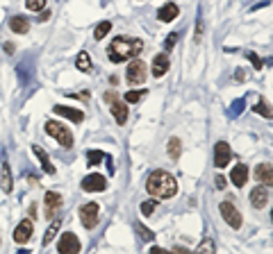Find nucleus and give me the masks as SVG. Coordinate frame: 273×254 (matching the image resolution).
Returning a JSON list of instances; mask_svg holds the SVG:
<instances>
[{"instance_id":"24","label":"nucleus","mask_w":273,"mask_h":254,"mask_svg":"<svg viewBox=\"0 0 273 254\" xmlns=\"http://www.w3.org/2000/svg\"><path fill=\"white\" fill-rule=\"evenodd\" d=\"M180 154H182V143H180V139H168V157L171 159H180Z\"/></svg>"},{"instance_id":"10","label":"nucleus","mask_w":273,"mask_h":254,"mask_svg":"<svg viewBox=\"0 0 273 254\" xmlns=\"http://www.w3.org/2000/svg\"><path fill=\"white\" fill-rule=\"evenodd\" d=\"M230 159H232V150H230V145L225 143V141H219V143L214 145V166L216 168H225L230 163Z\"/></svg>"},{"instance_id":"31","label":"nucleus","mask_w":273,"mask_h":254,"mask_svg":"<svg viewBox=\"0 0 273 254\" xmlns=\"http://www.w3.org/2000/svg\"><path fill=\"white\" fill-rule=\"evenodd\" d=\"M255 111H257L260 116H264V118H271V109H269V105H266L264 100L257 102V105H255Z\"/></svg>"},{"instance_id":"16","label":"nucleus","mask_w":273,"mask_h":254,"mask_svg":"<svg viewBox=\"0 0 273 254\" xmlns=\"http://www.w3.org/2000/svg\"><path fill=\"white\" fill-rule=\"evenodd\" d=\"M44 200H46V216H48V218H55L57 209L62 206V195H59V193H55V191H48Z\"/></svg>"},{"instance_id":"29","label":"nucleus","mask_w":273,"mask_h":254,"mask_svg":"<svg viewBox=\"0 0 273 254\" xmlns=\"http://www.w3.org/2000/svg\"><path fill=\"white\" fill-rule=\"evenodd\" d=\"M25 7L30 12H41V9H46V0H25Z\"/></svg>"},{"instance_id":"25","label":"nucleus","mask_w":273,"mask_h":254,"mask_svg":"<svg viewBox=\"0 0 273 254\" xmlns=\"http://www.w3.org/2000/svg\"><path fill=\"white\" fill-rule=\"evenodd\" d=\"M110 30H112V23H110V21H103L100 25L96 27V32H93V39H98V41L105 39V36L110 34Z\"/></svg>"},{"instance_id":"33","label":"nucleus","mask_w":273,"mask_h":254,"mask_svg":"<svg viewBox=\"0 0 273 254\" xmlns=\"http://www.w3.org/2000/svg\"><path fill=\"white\" fill-rule=\"evenodd\" d=\"M246 57H248V59H251V62H253V66H255V68H257V70H260V68H262V59H260V57H257V55H255V53H246Z\"/></svg>"},{"instance_id":"15","label":"nucleus","mask_w":273,"mask_h":254,"mask_svg":"<svg viewBox=\"0 0 273 254\" xmlns=\"http://www.w3.org/2000/svg\"><path fill=\"white\" fill-rule=\"evenodd\" d=\"M168 66H171V59H168L166 53L155 55V59H153V75H155V77H164V75L168 73Z\"/></svg>"},{"instance_id":"4","label":"nucleus","mask_w":273,"mask_h":254,"mask_svg":"<svg viewBox=\"0 0 273 254\" xmlns=\"http://www.w3.org/2000/svg\"><path fill=\"white\" fill-rule=\"evenodd\" d=\"M105 102L110 105V111H112V116L116 118V123L125 125V120H128V105H125L123 100H119V96H116L114 91L105 93Z\"/></svg>"},{"instance_id":"8","label":"nucleus","mask_w":273,"mask_h":254,"mask_svg":"<svg viewBox=\"0 0 273 254\" xmlns=\"http://www.w3.org/2000/svg\"><path fill=\"white\" fill-rule=\"evenodd\" d=\"M105 189H107V180L100 173H91V175H87L82 180V191H87V193H100Z\"/></svg>"},{"instance_id":"17","label":"nucleus","mask_w":273,"mask_h":254,"mask_svg":"<svg viewBox=\"0 0 273 254\" xmlns=\"http://www.w3.org/2000/svg\"><path fill=\"white\" fill-rule=\"evenodd\" d=\"M32 152L37 154V159H39V163H41V168H44L48 175H55V166L50 163V157L44 152V148L41 145H32Z\"/></svg>"},{"instance_id":"1","label":"nucleus","mask_w":273,"mask_h":254,"mask_svg":"<svg viewBox=\"0 0 273 254\" xmlns=\"http://www.w3.org/2000/svg\"><path fill=\"white\" fill-rule=\"evenodd\" d=\"M146 191L157 200H168L178 195V180L166 171H153L146 180Z\"/></svg>"},{"instance_id":"35","label":"nucleus","mask_w":273,"mask_h":254,"mask_svg":"<svg viewBox=\"0 0 273 254\" xmlns=\"http://www.w3.org/2000/svg\"><path fill=\"white\" fill-rule=\"evenodd\" d=\"M214 182H216V189H225V177H221V175H219Z\"/></svg>"},{"instance_id":"9","label":"nucleus","mask_w":273,"mask_h":254,"mask_svg":"<svg viewBox=\"0 0 273 254\" xmlns=\"http://www.w3.org/2000/svg\"><path fill=\"white\" fill-rule=\"evenodd\" d=\"M59 254H78L80 252V238L73 232H66L59 236V245H57Z\"/></svg>"},{"instance_id":"14","label":"nucleus","mask_w":273,"mask_h":254,"mask_svg":"<svg viewBox=\"0 0 273 254\" xmlns=\"http://www.w3.org/2000/svg\"><path fill=\"white\" fill-rule=\"evenodd\" d=\"M230 182H232L237 189L246 186V182H248V168H246V163H237V166H232V171H230Z\"/></svg>"},{"instance_id":"2","label":"nucleus","mask_w":273,"mask_h":254,"mask_svg":"<svg viewBox=\"0 0 273 254\" xmlns=\"http://www.w3.org/2000/svg\"><path fill=\"white\" fill-rule=\"evenodd\" d=\"M144 50V41L141 39H132V36H116L114 41L107 48V57L112 64H123L128 59L136 57V55Z\"/></svg>"},{"instance_id":"19","label":"nucleus","mask_w":273,"mask_h":254,"mask_svg":"<svg viewBox=\"0 0 273 254\" xmlns=\"http://www.w3.org/2000/svg\"><path fill=\"white\" fill-rule=\"evenodd\" d=\"M255 175H257V182H262V186H266V189L273 184L271 163H260V166H257V171H255Z\"/></svg>"},{"instance_id":"37","label":"nucleus","mask_w":273,"mask_h":254,"mask_svg":"<svg viewBox=\"0 0 273 254\" xmlns=\"http://www.w3.org/2000/svg\"><path fill=\"white\" fill-rule=\"evenodd\" d=\"M173 254H191V252L185 250V247H176V250H173Z\"/></svg>"},{"instance_id":"6","label":"nucleus","mask_w":273,"mask_h":254,"mask_svg":"<svg viewBox=\"0 0 273 254\" xmlns=\"http://www.w3.org/2000/svg\"><path fill=\"white\" fill-rule=\"evenodd\" d=\"M128 82L132 84V87H136V84H144L146 82V64H144V59H132L130 62V66H128Z\"/></svg>"},{"instance_id":"5","label":"nucleus","mask_w":273,"mask_h":254,"mask_svg":"<svg viewBox=\"0 0 273 254\" xmlns=\"http://www.w3.org/2000/svg\"><path fill=\"white\" fill-rule=\"evenodd\" d=\"M100 220V206L96 202H87V204L80 206V223L84 225L87 229H93Z\"/></svg>"},{"instance_id":"12","label":"nucleus","mask_w":273,"mask_h":254,"mask_svg":"<svg viewBox=\"0 0 273 254\" xmlns=\"http://www.w3.org/2000/svg\"><path fill=\"white\" fill-rule=\"evenodd\" d=\"M32 232H35L32 220H23V223H18V227L14 229V241L16 243H27L32 238Z\"/></svg>"},{"instance_id":"34","label":"nucleus","mask_w":273,"mask_h":254,"mask_svg":"<svg viewBox=\"0 0 273 254\" xmlns=\"http://www.w3.org/2000/svg\"><path fill=\"white\" fill-rule=\"evenodd\" d=\"M176 44H178V34H176V32H173V34H168V39H166V44H164V48H166V50H171Z\"/></svg>"},{"instance_id":"36","label":"nucleus","mask_w":273,"mask_h":254,"mask_svg":"<svg viewBox=\"0 0 273 254\" xmlns=\"http://www.w3.org/2000/svg\"><path fill=\"white\" fill-rule=\"evenodd\" d=\"M150 254H173V252L164 250V247H153V250H150Z\"/></svg>"},{"instance_id":"26","label":"nucleus","mask_w":273,"mask_h":254,"mask_svg":"<svg viewBox=\"0 0 273 254\" xmlns=\"http://www.w3.org/2000/svg\"><path fill=\"white\" fill-rule=\"evenodd\" d=\"M103 159H105V152H100V150H89V154H87L89 166H100Z\"/></svg>"},{"instance_id":"32","label":"nucleus","mask_w":273,"mask_h":254,"mask_svg":"<svg viewBox=\"0 0 273 254\" xmlns=\"http://www.w3.org/2000/svg\"><path fill=\"white\" fill-rule=\"evenodd\" d=\"M155 204H157V202L155 200H148V202H144V204H141V214L144 216H150L155 211Z\"/></svg>"},{"instance_id":"21","label":"nucleus","mask_w":273,"mask_h":254,"mask_svg":"<svg viewBox=\"0 0 273 254\" xmlns=\"http://www.w3.org/2000/svg\"><path fill=\"white\" fill-rule=\"evenodd\" d=\"M9 30L16 32V34H25L30 30V23H27L25 16H14V18H9Z\"/></svg>"},{"instance_id":"3","label":"nucleus","mask_w":273,"mask_h":254,"mask_svg":"<svg viewBox=\"0 0 273 254\" xmlns=\"http://www.w3.org/2000/svg\"><path fill=\"white\" fill-rule=\"evenodd\" d=\"M46 134L55 136L62 148H73V134L69 132V127H64L57 120H46Z\"/></svg>"},{"instance_id":"38","label":"nucleus","mask_w":273,"mask_h":254,"mask_svg":"<svg viewBox=\"0 0 273 254\" xmlns=\"http://www.w3.org/2000/svg\"><path fill=\"white\" fill-rule=\"evenodd\" d=\"M16 254H30V252H27V250H18Z\"/></svg>"},{"instance_id":"13","label":"nucleus","mask_w":273,"mask_h":254,"mask_svg":"<svg viewBox=\"0 0 273 254\" xmlns=\"http://www.w3.org/2000/svg\"><path fill=\"white\" fill-rule=\"evenodd\" d=\"M53 111H55L57 116H62V118L73 120V123H82V120H84V111H82V109H73V107L57 105V107H53Z\"/></svg>"},{"instance_id":"20","label":"nucleus","mask_w":273,"mask_h":254,"mask_svg":"<svg viewBox=\"0 0 273 254\" xmlns=\"http://www.w3.org/2000/svg\"><path fill=\"white\" fill-rule=\"evenodd\" d=\"M12 186H14V182H12V173H9V163L3 161L0 163V189L5 193H9Z\"/></svg>"},{"instance_id":"28","label":"nucleus","mask_w":273,"mask_h":254,"mask_svg":"<svg viewBox=\"0 0 273 254\" xmlns=\"http://www.w3.org/2000/svg\"><path fill=\"white\" fill-rule=\"evenodd\" d=\"M146 98V91H128L125 93V105L128 102H141Z\"/></svg>"},{"instance_id":"22","label":"nucleus","mask_w":273,"mask_h":254,"mask_svg":"<svg viewBox=\"0 0 273 254\" xmlns=\"http://www.w3.org/2000/svg\"><path fill=\"white\" fill-rule=\"evenodd\" d=\"M75 68L82 70V73H89L91 70V57H89V53H80L78 57H75Z\"/></svg>"},{"instance_id":"23","label":"nucleus","mask_w":273,"mask_h":254,"mask_svg":"<svg viewBox=\"0 0 273 254\" xmlns=\"http://www.w3.org/2000/svg\"><path fill=\"white\" fill-rule=\"evenodd\" d=\"M59 225H62V223H59V218H55L53 223H50V227L46 229V236H44V247H46V245H50V243H53V238L57 236V232H59Z\"/></svg>"},{"instance_id":"7","label":"nucleus","mask_w":273,"mask_h":254,"mask_svg":"<svg viewBox=\"0 0 273 254\" xmlns=\"http://www.w3.org/2000/svg\"><path fill=\"white\" fill-rule=\"evenodd\" d=\"M219 209H221V216H223V220L230 225V227H232V229H239V227H242V214L237 211V206H234L232 202H230V200H228V202H221Z\"/></svg>"},{"instance_id":"11","label":"nucleus","mask_w":273,"mask_h":254,"mask_svg":"<svg viewBox=\"0 0 273 254\" xmlns=\"http://www.w3.org/2000/svg\"><path fill=\"white\" fill-rule=\"evenodd\" d=\"M271 200V193L266 186H257V189L251 191V204L255 206V209H264L266 204H269Z\"/></svg>"},{"instance_id":"27","label":"nucleus","mask_w":273,"mask_h":254,"mask_svg":"<svg viewBox=\"0 0 273 254\" xmlns=\"http://www.w3.org/2000/svg\"><path fill=\"white\" fill-rule=\"evenodd\" d=\"M214 250H216V247H214V241H210V238H205V241L200 243V245H198V250H196L194 254H214Z\"/></svg>"},{"instance_id":"18","label":"nucleus","mask_w":273,"mask_h":254,"mask_svg":"<svg viewBox=\"0 0 273 254\" xmlns=\"http://www.w3.org/2000/svg\"><path fill=\"white\" fill-rule=\"evenodd\" d=\"M178 14H180V9H178V5H173V3H166L162 9L157 12V18L162 23H171L173 18H178Z\"/></svg>"},{"instance_id":"30","label":"nucleus","mask_w":273,"mask_h":254,"mask_svg":"<svg viewBox=\"0 0 273 254\" xmlns=\"http://www.w3.org/2000/svg\"><path fill=\"white\" fill-rule=\"evenodd\" d=\"M136 232L141 234V238H144V241H153V238H155V232H150V229L146 227V225H141V223H136Z\"/></svg>"}]
</instances>
